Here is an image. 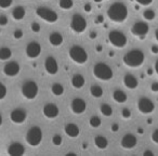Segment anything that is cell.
<instances>
[{
  "label": "cell",
  "instance_id": "1",
  "mask_svg": "<svg viewBox=\"0 0 158 156\" xmlns=\"http://www.w3.org/2000/svg\"><path fill=\"white\" fill-rule=\"evenodd\" d=\"M128 8L125 3L120 2V1H116V2H113L110 7L107 8V11H106V15L110 19L112 22L117 23V24H120L123 23L128 18Z\"/></svg>",
  "mask_w": 158,
  "mask_h": 156
},
{
  "label": "cell",
  "instance_id": "2",
  "mask_svg": "<svg viewBox=\"0 0 158 156\" xmlns=\"http://www.w3.org/2000/svg\"><path fill=\"white\" fill-rule=\"evenodd\" d=\"M145 61V54L140 49H132L123 54V62L127 67L138 68L143 65Z\"/></svg>",
  "mask_w": 158,
  "mask_h": 156
},
{
  "label": "cell",
  "instance_id": "3",
  "mask_svg": "<svg viewBox=\"0 0 158 156\" xmlns=\"http://www.w3.org/2000/svg\"><path fill=\"white\" fill-rule=\"evenodd\" d=\"M93 76L102 82H110L114 77V72H113L112 67L108 64L104 63V62H98L93 66Z\"/></svg>",
  "mask_w": 158,
  "mask_h": 156
},
{
  "label": "cell",
  "instance_id": "4",
  "mask_svg": "<svg viewBox=\"0 0 158 156\" xmlns=\"http://www.w3.org/2000/svg\"><path fill=\"white\" fill-rule=\"evenodd\" d=\"M68 57L74 63L79 64V65H84L88 61V53L84 47L79 46V44H74L68 50Z\"/></svg>",
  "mask_w": 158,
  "mask_h": 156
},
{
  "label": "cell",
  "instance_id": "5",
  "mask_svg": "<svg viewBox=\"0 0 158 156\" xmlns=\"http://www.w3.org/2000/svg\"><path fill=\"white\" fill-rule=\"evenodd\" d=\"M44 138V132L39 126H33L28 129V131L25 134V141L27 144L31 147H36L40 145Z\"/></svg>",
  "mask_w": 158,
  "mask_h": 156
},
{
  "label": "cell",
  "instance_id": "6",
  "mask_svg": "<svg viewBox=\"0 0 158 156\" xmlns=\"http://www.w3.org/2000/svg\"><path fill=\"white\" fill-rule=\"evenodd\" d=\"M39 88L36 82L31 79H27L21 86V95L27 100H34L37 98Z\"/></svg>",
  "mask_w": 158,
  "mask_h": 156
},
{
  "label": "cell",
  "instance_id": "7",
  "mask_svg": "<svg viewBox=\"0 0 158 156\" xmlns=\"http://www.w3.org/2000/svg\"><path fill=\"white\" fill-rule=\"evenodd\" d=\"M107 41L110 42V46H113L114 48L121 49L123 47H126L128 42L127 36L123 33V32L118 31V29H113L108 33L107 35Z\"/></svg>",
  "mask_w": 158,
  "mask_h": 156
},
{
  "label": "cell",
  "instance_id": "8",
  "mask_svg": "<svg viewBox=\"0 0 158 156\" xmlns=\"http://www.w3.org/2000/svg\"><path fill=\"white\" fill-rule=\"evenodd\" d=\"M87 21L81 14L75 13L73 14L72 19H70L69 27L74 33L76 34H82L86 32L87 29Z\"/></svg>",
  "mask_w": 158,
  "mask_h": 156
},
{
  "label": "cell",
  "instance_id": "9",
  "mask_svg": "<svg viewBox=\"0 0 158 156\" xmlns=\"http://www.w3.org/2000/svg\"><path fill=\"white\" fill-rule=\"evenodd\" d=\"M36 15L39 19H41L42 21L50 23V24L57 22V20H59V15L56 12L47 7H38L36 9Z\"/></svg>",
  "mask_w": 158,
  "mask_h": 156
},
{
  "label": "cell",
  "instance_id": "10",
  "mask_svg": "<svg viewBox=\"0 0 158 156\" xmlns=\"http://www.w3.org/2000/svg\"><path fill=\"white\" fill-rule=\"evenodd\" d=\"M130 32L134 37L139 38V39H144L149 32V25L144 21H136L131 26Z\"/></svg>",
  "mask_w": 158,
  "mask_h": 156
},
{
  "label": "cell",
  "instance_id": "11",
  "mask_svg": "<svg viewBox=\"0 0 158 156\" xmlns=\"http://www.w3.org/2000/svg\"><path fill=\"white\" fill-rule=\"evenodd\" d=\"M136 108H138L139 112L141 114L148 115L155 111V104L151 99H148L146 97H142L136 102Z\"/></svg>",
  "mask_w": 158,
  "mask_h": 156
},
{
  "label": "cell",
  "instance_id": "12",
  "mask_svg": "<svg viewBox=\"0 0 158 156\" xmlns=\"http://www.w3.org/2000/svg\"><path fill=\"white\" fill-rule=\"evenodd\" d=\"M26 118H27V112L22 108H13L11 111V113H10V119L15 125H21V124L25 123Z\"/></svg>",
  "mask_w": 158,
  "mask_h": 156
},
{
  "label": "cell",
  "instance_id": "13",
  "mask_svg": "<svg viewBox=\"0 0 158 156\" xmlns=\"http://www.w3.org/2000/svg\"><path fill=\"white\" fill-rule=\"evenodd\" d=\"M41 50H42V48L39 42L31 41L26 46V48H25V54H26V57H28V59L34 60L39 57L40 53H41Z\"/></svg>",
  "mask_w": 158,
  "mask_h": 156
},
{
  "label": "cell",
  "instance_id": "14",
  "mask_svg": "<svg viewBox=\"0 0 158 156\" xmlns=\"http://www.w3.org/2000/svg\"><path fill=\"white\" fill-rule=\"evenodd\" d=\"M87 103L81 98H74L70 102V111L75 115H81L86 112Z\"/></svg>",
  "mask_w": 158,
  "mask_h": 156
},
{
  "label": "cell",
  "instance_id": "15",
  "mask_svg": "<svg viewBox=\"0 0 158 156\" xmlns=\"http://www.w3.org/2000/svg\"><path fill=\"white\" fill-rule=\"evenodd\" d=\"M21 70V66L18 62L15 61H10L7 62V63L3 65L2 72L3 74L6 75L7 77H15L20 74Z\"/></svg>",
  "mask_w": 158,
  "mask_h": 156
},
{
  "label": "cell",
  "instance_id": "16",
  "mask_svg": "<svg viewBox=\"0 0 158 156\" xmlns=\"http://www.w3.org/2000/svg\"><path fill=\"white\" fill-rule=\"evenodd\" d=\"M42 114L46 118L48 119H54L59 116L60 108L56 104L54 103H47L42 108Z\"/></svg>",
  "mask_w": 158,
  "mask_h": 156
},
{
  "label": "cell",
  "instance_id": "17",
  "mask_svg": "<svg viewBox=\"0 0 158 156\" xmlns=\"http://www.w3.org/2000/svg\"><path fill=\"white\" fill-rule=\"evenodd\" d=\"M136 144H138V139L132 133H126L120 140L121 147L125 150L134 149V147L136 146Z\"/></svg>",
  "mask_w": 158,
  "mask_h": 156
},
{
  "label": "cell",
  "instance_id": "18",
  "mask_svg": "<svg viewBox=\"0 0 158 156\" xmlns=\"http://www.w3.org/2000/svg\"><path fill=\"white\" fill-rule=\"evenodd\" d=\"M44 70L49 75H55L59 72V64L52 55H49L44 60Z\"/></svg>",
  "mask_w": 158,
  "mask_h": 156
},
{
  "label": "cell",
  "instance_id": "19",
  "mask_svg": "<svg viewBox=\"0 0 158 156\" xmlns=\"http://www.w3.org/2000/svg\"><path fill=\"white\" fill-rule=\"evenodd\" d=\"M123 86L126 88L130 89V90H134V89L138 88L139 86V80L134 75H132L131 73H127L125 74L123 78Z\"/></svg>",
  "mask_w": 158,
  "mask_h": 156
},
{
  "label": "cell",
  "instance_id": "20",
  "mask_svg": "<svg viewBox=\"0 0 158 156\" xmlns=\"http://www.w3.org/2000/svg\"><path fill=\"white\" fill-rule=\"evenodd\" d=\"M8 154L11 156H22L25 154V146L20 142H13L8 146Z\"/></svg>",
  "mask_w": 158,
  "mask_h": 156
},
{
  "label": "cell",
  "instance_id": "21",
  "mask_svg": "<svg viewBox=\"0 0 158 156\" xmlns=\"http://www.w3.org/2000/svg\"><path fill=\"white\" fill-rule=\"evenodd\" d=\"M64 131H65L66 136L69 138H77L80 134V128L74 123H68L64 127Z\"/></svg>",
  "mask_w": 158,
  "mask_h": 156
},
{
  "label": "cell",
  "instance_id": "22",
  "mask_svg": "<svg viewBox=\"0 0 158 156\" xmlns=\"http://www.w3.org/2000/svg\"><path fill=\"white\" fill-rule=\"evenodd\" d=\"M63 41H64L63 36L59 32H52L49 35V44L52 47H60L61 44H63Z\"/></svg>",
  "mask_w": 158,
  "mask_h": 156
},
{
  "label": "cell",
  "instance_id": "23",
  "mask_svg": "<svg viewBox=\"0 0 158 156\" xmlns=\"http://www.w3.org/2000/svg\"><path fill=\"white\" fill-rule=\"evenodd\" d=\"M70 84H72L73 88L81 89L86 84V80H85V77L81 74H74L72 79H70Z\"/></svg>",
  "mask_w": 158,
  "mask_h": 156
},
{
  "label": "cell",
  "instance_id": "24",
  "mask_svg": "<svg viewBox=\"0 0 158 156\" xmlns=\"http://www.w3.org/2000/svg\"><path fill=\"white\" fill-rule=\"evenodd\" d=\"M11 15L14 21H22L23 19L25 18V15H26V10H25V8L22 7V6H16V7L13 8V10H12Z\"/></svg>",
  "mask_w": 158,
  "mask_h": 156
},
{
  "label": "cell",
  "instance_id": "25",
  "mask_svg": "<svg viewBox=\"0 0 158 156\" xmlns=\"http://www.w3.org/2000/svg\"><path fill=\"white\" fill-rule=\"evenodd\" d=\"M113 100H114L116 103L123 104L127 101V95H126L125 91H123L121 89H116L113 92Z\"/></svg>",
  "mask_w": 158,
  "mask_h": 156
},
{
  "label": "cell",
  "instance_id": "26",
  "mask_svg": "<svg viewBox=\"0 0 158 156\" xmlns=\"http://www.w3.org/2000/svg\"><path fill=\"white\" fill-rule=\"evenodd\" d=\"M94 144H95V146H97L98 149L105 150L106 147L108 146V140L104 136L99 134V136H97L94 138Z\"/></svg>",
  "mask_w": 158,
  "mask_h": 156
},
{
  "label": "cell",
  "instance_id": "27",
  "mask_svg": "<svg viewBox=\"0 0 158 156\" xmlns=\"http://www.w3.org/2000/svg\"><path fill=\"white\" fill-rule=\"evenodd\" d=\"M103 93H104L103 89H102V87L99 86V85H92V86L90 87V95H92L93 98H95V99L102 98Z\"/></svg>",
  "mask_w": 158,
  "mask_h": 156
},
{
  "label": "cell",
  "instance_id": "28",
  "mask_svg": "<svg viewBox=\"0 0 158 156\" xmlns=\"http://www.w3.org/2000/svg\"><path fill=\"white\" fill-rule=\"evenodd\" d=\"M12 57V51L8 47H1L0 48V61H8Z\"/></svg>",
  "mask_w": 158,
  "mask_h": 156
},
{
  "label": "cell",
  "instance_id": "29",
  "mask_svg": "<svg viewBox=\"0 0 158 156\" xmlns=\"http://www.w3.org/2000/svg\"><path fill=\"white\" fill-rule=\"evenodd\" d=\"M51 92L55 95V97H61L64 93V87L60 82H54V84L51 86Z\"/></svg>",
  "mask_w": 158,
  "mask_h": 156
},
{
  "label": "cell",
  "instance_id": "30",
  "mask_svg": "<svg viewBox=\"0 0 158 156\" xmlns=\"http://www.w3.org/2000/svg\"><path fill=\"white\" fill-rule=\"evenodd\" d=\"M100 112L103 116L105 117H110L113 115V108L107 103H102L100 105Z\"/></svg>",
  "mask_w": 158,
  "mask_h": 156
},
{
  "label": "cell",
  "instance_id": "31",
  "mask_svg": "<svg viewBox=\"0 0 158 156\" xmlns=\"http://www.w3.org/2000/svg\"><path fill=\"white\" fill-rule=\"evenodd\" d=\"M59 7L63 10H69L74 7L73 0H59Z\"/></svg>",
  "mask_w": 158,
  "mask_h": 156
},
{
  "label": "cell",
  "instance_id": "32",
  "mask_svg": "<svg viewBox=\"0 0 158 156\" xmlns=\"http://www.w3.org/2000/svg\"><path fill=\"white\" fill-rule=\"evenodd\" d=\"M89 125L92 128H99L101 126V118L99 116H97V115H93L89 119Z\"/></svg>",
  "mask_w": 158,
  "mask_h": 156
},
{
  "label": "cell",
  "instance_id": "33",
  "mask_svg": "<svg viewBox=\"0 0 158 156\" xmlns=\"http://www.w3.org/2000/svg\"><path fill=\"white\" fill-rule=\"evenodd\" d=\"M156 16V13L154 10L152 9H146L143 11V19L146 21H153Z\"/></svg>",
  "mask_w": 158,
  "mask_h": 156
},
{
  "label": "cell",
  "instance_id": "34",
  "mask_svg": "<svg viewBox=\"0 0 158 156\" xmlns=\"http://www.w3.org/2000/svg\"><path fill=\"white\" fill-rule=\"evenodd\" d=\"M62 142H63L62 136H60V134H54V136L52 137L53 145H55V146H60V145H62Z\"/></svg>",
  "mask_w": 158,
  "mask_h": 156
},
{
  "label": "cell",
  "instance_id": "35",
  "mask_svg": "<svg viewBox=\"0 0 158 156\" xmlns=\"http://www.w3.org/2000/svg\"><path fill=\"white\" fill-rule=\"evenodd\" d=\"M7 93H8V89L2 82H0V101L3 100L6 97H7Z\"/></svg>",
  "mask_w": 158,
  "mask_h": 156
},
{
  "label": "cell",
  "instance_id": "36",
  "mask_svg": "<svg viewBox=\"0 0 158 156\" xmlns=\"http://www.w3.org/2000/svg\"><path fill=\"white\" fill-rule=\"evenodd\" d=\"M13 3V0H0V8L1 9H8Z\"/></svg>",
  "mask_w": 158,
  "mask_h": 156
},
{
  "label": "cell",
  "instance_id": "37",
  "mask_svg": "<svg viewBox=\"0 0 158 156\" xmlns=\"http://www.w3.org/2000/svg\"><path fill=\"white\" fill-rule=\"evenodd\" d=\"M121 117L125 119H129L130 117H131V111L128 108H123V110H121Z\"/></svg>",
  "mask_w": 158,
  "mask_h": 156
},
{
  "label": "cell",
  "instance_id": "38",
  "mask_svg": "<svg viewBox=\"0 0 158 156\" xmlns=\"http://www.w3.org/2000/svg\"><path fill=\"white\" fill-rule=\"evenodd\" d=\"M139 6L141 7H147V6L152 5L153 3V0H134Z\"/></svg>",
  "mask_w": 158,
  "mask_h": 156
},
{
  "label": "cell",
  "instance_id": "39",
  "mask_svg": "<svg viewBox=\"0 0 158 156\" xmlns=\"http://www.w3.org/2000/svg\"><path fill=\"white\" fill-rule=\"evenodd\" d=\"M151 139L155 144H158V128H156L153 132H152V136H151Z\"/></svg>",
  "mask_w": 158,
  "mask_h": 156
},
{
  "label": "cell",
  "instance_id": "40",
  "mask_svg": "<svg viewBox=\"0 0 158 156\" xmlns=\"http://www.w3.org/2000/svg\"><path fill=\"white\" fill-rule=\"evenodd\" d=\"M23 35H24V34H23V31L22 29H15V31L13 32V38L14 39H21V38L23 37Z\"/></svg>",
  "mask_w": 158,
  "mask_h": 156
},
{
  "label": "cell",
  "instance_id": "41",
  "mask_svg": "<svg viewBox=\"0 0 158 156\" xmlns=\"http://www.w3.org/2000/svg\"><path fill=\"white\" fill-rule=\"evenodd\" d=\"M31 31H33L34 33H39V32H40V25H39V23L33 22V23H31Z\"/></svg>",
  "mask_w": 158,
  "mask_h": 156
},
{
  "label": "cell",
  "instance_id": "42",
  "mask_svg": "<svg viewBox=\"0 0 158 156\" xmlns=\"http://www.w3.org/2000/svg\"><path fill=\"white\" fill-rule=\"evenodd\" d=\"M9 23V19L6 15H0V26H6Z\"/></svg>",
  "mask_w": 158,
  "mask_h": 156
},
{
  "label": "cell",
  "instance_id": "43",
  "mask_svg": "<svg viewBox=\"0 0 158 156\" xmlns=\"http://www.w3.org/2000/svg\"><path fill=\"white\" fill-rule=\"evenodd\" d=\"M151 90L153 92H158V82H154L151 84Z\"/></svg>",
  "mask_w": 158,
  "mask_h": 156
},
{
  "label": "cell",
  "instance_id": "44",
  "mask_svg": "<svg viewBox=\"0 0 158 156\" xmlns=\"http://www.w3.org/2000/svg\"><path fill=\"white\" fill-rule=\"evenodd\" d=\"M151 52L153 54H158V44H153L151 47Z\"/></svg>",
  "mask_w": 158,
  "mask_h": 156
},
{
  "label": "cell",
  "instance_id": "45",
  "mask_svg": "<svg viewBox=\"0 0 158 156\" xmlns=\"http://www.w3.org/2000/svg\"><path fill=\"white\" fill-rule=\"evenodd\" d=\"M110 130H112L113 132H117L119 130V125L118 124H113V125L110 126Z\"/></svg>",
  "mask_w": 158,
  "mask_h": 156
},
{
  "label": "cell",
  "instance_id": "46",
  "mask_svg": "<svg viewBox=\"0 0 158 156\" xmlns=\"http://www.w3.org/2000/svg\"><path fill=\"white\" fill-rule=\"evenodd\" d=\"M104 22V16L103 15H99L97 19H95V23L97 24H101V23Z\"/></svg>",
  "mask_w": 158,
  "mask_h": 156
},
{
  "label": "cell",
  "instance_id": "47",
  "mask_svg": "<svg viewBox=\"0 0 158 156\" xmlns=\"http://www.w3.org/2000/svg\"><path fill=\"white\" fill-rule=\"evenodd\" d=\"M91 9H92V7H91L90 3H86V5L84 6V10L86 12H91Z\"/></svg>",
  "mask_w": 158,
  "mask_h": 156
},
{
  "label": "cell",
  "instance_id": "48",
  "mask_svg": "<svg viewBox=\"0 0 158 156\" xmlns=\"http://www.w3.org/2000/svg\"><path fill=\"white\" fill-rule=\"evenodd\" d=\"M154 72L156 73V75L158 76V59L155 61V63H154Z\"/></svg>",
  "mask_w": 158,
  "mask_h": 156
},
{
  "label": "cell",
  "instance_id": "49",
  "mask_svg": "<svg viewBox=\"0 0 158 156\" xmlns=\"http://www.w3.org/2000/svg\"><path fill=\"white\" fill-rule=\"evenodd\" d=\"M143 155H144V156H153L154 153L151 151V150H146V151L143 152Z\"/></svg>",
  "mask_w": 158,
  "mask_h": 156
},
{
  "label": "cell",
  "instance_id": "50",
  "mask_svg": "<svg viewBox=\"0 0 158 156\" xmlns=\"http://www.w3.org/2000/svg\"><path fill=\"white\" fill-rule=\"evenodd\" d=\"M97 36H98L97 32H91V33L89 34V37H90V39H95V38H97Z\"/></svg>",
  "mask_w": 158,
  "mask_h": 156
},
{
  "label": "cell",
  "instance_id": "51",
  "mask_svg": "<svg viewBox=\"0 0 158 156\" xmlns=\"http://www.w3.org/2000/svg\"><path fill=\"white\" fill-rule=\"evenodd\" d=\"M154 36H155V39L158 41V28L155 29V32H154Z\"/></svg>",
  "mask_w": 158,
  "mask_h": 156
},
{
  "label": "cell",
  "instance_id": "52",
  "mask_svg": "<svg viewBox=\"0 0 158 156\" xmlns=\"http://www.w3.org/2000/svg\"><path fill=\"white\" fill-rule=\"evenodd\" d=\"M138 133H140V134L144 133V130H143V128H138Z\"/></svg>",
  "mask_w": 158,
  "mask_h": 156
},
{
  "label": "cell",
  "instance_id": "53",
  "mask_svg": "<svg viewBox=\"0 0 158 156\" xmlns=\"http://www.w3.org/2000/svg\"><path fill=\"white\" fill-rule=\"evenodd\" d=\"M66 155H74V156H76L77 154L76 153H73V152H68V153L66 154Z\"/></svg>",
  "mask_w": 158,
  "mask_h": 156
},
{
  "label": "cell",
  "instance_id": "54",
  "mask_svg": "<svg viewBox=\"0 0 158 156\" xmlns=\"http://www.w3.org/2000/svg\"><path fill=\"white\" fill-rule=\"evenodd\" d=\"M2 125V115H1V113H0V126Z\"/></svg>",
  "mask_w": 158,
  "mask_h": 156
},
{
  "label": "cell",
  "instance_id": "55",
  "mask_svg": "<svg viewBox=\"0 0 158 156\" xmlns=\"http://www.w3.org/2000/svg\"><path fill=\"white\" fill-rule=\"evenodd\" d=\"M93 1H94V2H97V3H100V2H102L103 0H93Z\"/></svg>",
  "mask_w": 158,
  "mask_h": 156
},
{
  "label": "cell",
  "instance_id": "56",
  "mask_svg": "<svg viewBox=\"0 0 158 156\" xmlns=\"http://www.w3.org/2000/svg\"><path fill=\"white\" fill-rule=\"evenodd\" d=\"M97 50H98V51H101V50H102V47H101V46L97 47Z\"/></svg>",
  "mask_w": 158,
  "mask_h": 156
},
{
  "label": "cell",
  "instance_id": "57",
  "mask_svg": "<svg viewBox=\"0 0 158 156\" xmlns=\"http://www.w3.org/2000/svg\"><path fill=\"white\" fill-rule=\"evenodd\" d=\"M147 74L151 75V74H152V70H147Z\"/></svg>",
  "mask_w": 158,
  "mask_h": 156
},
{
  "label": "cell",
  "instance_id": "58",
  "mask_svg": "<svg viewBox=\"0 0 158 156\" xmlns=\"http://www.w3.org/2000/svg\"><path fill=\"white\" fill-rule=\"evenodd\" d=\"M147 124H152V119H147Z\"/></svg>",
  "mask_w": 158,
  "mask_h": 156
}]
</instances>
